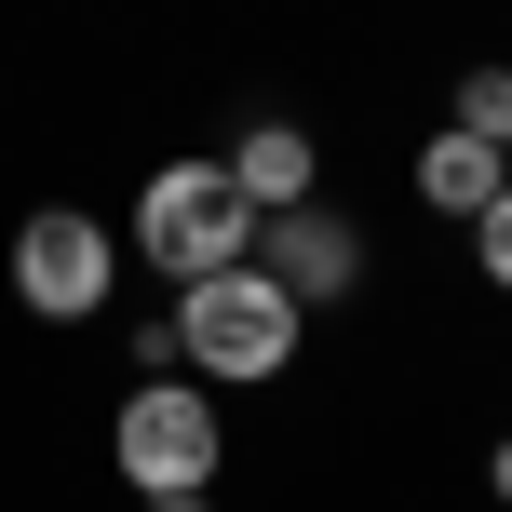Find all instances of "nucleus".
Masks as SVG:
<instances>
[{
  "label": "nucleus",
  "instance_id": "nucleus-1",
  "mask_svg": "<svg viewBox=\"0 0 512 512\" xmlns=\"http://www.w3.org/2000/svg\"><path fill=\"white\" fill-rule=\"evenodd\" d=\"M297 337H310V310L283 297L256 256L176 297V364H189L203 391H256V378H283V364H297Z\"/></svg>",
  "mask_w": 512,
  "mask_h": 512
},
{
  "label": "nucleus",
  "instance_id": "nucleus-2",
  "mask_svg": "<svg viewBox=\"0 0 512 512\" xmlns=\"http://www.w3.org/2000/svg\"><path fill=\"white\" fill-rule=\"evenodd\" d=\"M122 256H149V270L189 297V283H216V270H243V256H256V203L230 189V162H203V149H189V162H162V176L135 189Z\"/></svg>",
  "mask_w": 512,
  "mask_h": 512
},
{
  "label": "nucleus",
  "instance_id": "nucleus-3",
  "mask_svg": "<svg viewBox=\"0 0 512 512\" xmlns=\"http://www.w3.org/2000/svg\"><path fill=\"white\" fill-rule=\"evenodd\" d=\"M108 472H122L135 499H216V472H230L216 391L203 378H135L122 418H108Z\"/></svg>",
  "mask_w": 512,
  "mask_h": 512
},
{
  "label": "nucleus",
  "instance_id": "nucleus-4",
  "mask_svg": "<svg viewBox=\"0 0 512 512\" xmlns=\"http://www.w3.org/2000/svg\"><path fill=\"white\" fill-rule=\"evenodd\" d=\"M108 283H122V243H108V216L41 203V216L14 230V297L41 310V324H95V310H108Z\"/></svg>",
  "mask_w": 512,
  "mask_h": 512
},
{
  "label": "nucleus",
  "instance_id": "nucleus-5",
  "mask_svg": "<svg viewBox=\"0 0 512 512\" xmlns=\"http://www.w3.org/2000/svg\"><path fill=\"white\" fill-rule=\"evenodd\" d=\"M256 270H270L297 310H337L364 283V230L337 203H283V216H256Z\"/></svg>",
  "mask_w": 512,
  "mask_h": 512
},
{
  "label": "nucleus",
  "instance_id": "nucleus-6",
  "mask_svg": "<svg viewBox=\"0 0 512 512\" xmlns=\"http://www.w3.org/2000/svg\"><path fill=\"white\" fill-rule=\"evenodd\" d=\"M216 162H230V189H243L256 216H283V203H324V149H310V122H243Z\"/></svg>",
  "mask_w": 512,
  "mask_h": 512
},
{
  "label": "nucleus",
  "instance_id": "nucleus-7",
  "mask_svg": "<svg viewBox=\"0 0 512 512\" xmlns=\"http://www.w3.org/2000/svg\"><path fill=\"white\" fill-rule=\"evenodd\" d=\"M499 189H512V149H486V135H459V122L418 135V203H432V216H459V230H472Z\"/></svg>",
  "mask_w": 512,
  "mask_h": 512
},
{
  "label": "nucleus",
  "instance_id": "nucleus-8",
  "mask_svg": "<svg viewBox=\"0 0 512 512\" xmlns=\"http://www.w3.org/2000/svg\"><path fill=\"white\" fill-rule=\"evenodd\" d=\"M459 135H486V149H512V68H459V108H445Z\"/></svg>",
  "mask_w": 512,
  "mask_h": 512
},
{
  "label": "nucleus",
  "instance_id": "nucleus-9",
  "mask_svg": "<svg viewBox=\"0 0 512 512\" xmlns=\"http://www.w3.org/2000/svg\"><path fill=\"white\" fill-rule=\"evenodd\" d=\"M472 270H486V297H512V189L472 216Z\"/></svg>",
  "mask_w": 512,
  "mask_h": 512
},
{
  "label": "nucleus",
  "instance_id": "nucleus-10",
  "mask_svg": "<svg viewBox=\"0 0 512 512\" xmlns=\"http://www.w3.org/2000/svg\"><path fill=\"white\" fill-rule=\"evenodd\" d=\"M486 486H499V499H512V445H499V459H486Z\"/></svg>",
  "mask_w": 512,
  "mask_h": 512
},
{
  "label": "nucleus",
  "instance_id": "nucleus-11",
  "mask_svg": "<svg viewBox=\"0 0 512 512\" xmlns=\"http://www.w3.org/2000/svg\"><path fill=\"white\" fill-rule=\"evenodd\" d=\"M135 512H216V499H135Z\"/></svg>",
  "mask_w": 512,
  "mask_h": 512
}]
</instances>
